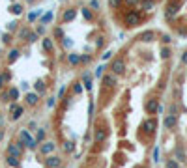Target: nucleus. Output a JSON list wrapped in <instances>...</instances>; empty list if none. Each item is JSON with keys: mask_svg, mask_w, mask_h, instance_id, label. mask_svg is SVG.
I'll return each instance as SVG.
<instances>
[{"mask_svg": "<svg viewBox=\"0 0 187 168\" xmlns=\"http://www.w3.org/2000/svg\"><path fill=\"white\" fill-rule=\"evenodd\" d=\"M17 144L19 146H23V148L30 150V151H36L38 150V140L30 134V131L25 127V129H21L19 134H17Z\"/></svg>", "mask_w": 187, "mask_h": 168, "instance_id": "obj_1", "label": "nucleus"}, {"mask_svg": "<svg viewBox=\"0 0 187 168\" xmlns=\"http://www.w3.org/2000/svg\"><path fill=\"white\" fill-rule=\"evenodd\" d=\"M25 114V107L23 105H19L17 101H13V103H9V120L12 121H17L21 120Z\"/></svg>", "mask_w": 187, "mask_h": 168, "instance_id": "obj_2", "label": "nucleus"}, {"mask_svg": "<svg viewBox=\"0 0 187 168\" xmlns=\"http://www.w3.org/2000/svg\"><path fill=\"white\" fill-rule=\"evenodd\" d=\"M43 164H45V168H60V166H64V159L51 153V155H47L45 159H43Z\"/></svg>", "mask_w": 187, "mask_h": 168, "instance_id": "obj_3", "label": "nucleus"}, {"mask_svg": "<svg viewBox=\"0 0 187 168\" xmlns=\"http://www.w3.org/2000/svg\"><path fill=\"white\" fill-rule=\"evenodd\" d=\"M6 153L12 155V157H19V159H21V157L25 155V148H23V146H19L17 142H9L8 148H6Z\"/></svg>", "mask_w": 187, "mask_h": 168, "instance_id": "obj_4", "label": "nucleus"}, {"mask_svg": "<svg viewBox=\"0 0 187 168\" xmlns=\"http://www.w3.org/2000/svg\"><path fill=\"white\" fill-rule=\"evenodd\" d=\"M54 150H56V142H52V140H49V142H43L39 148H38V151H39V155H51Z\"/></svg>", "mask_w": 187, "mask_h": 168, "instance_id": "obj_5", "label": "nucleus"}, {"mask_svg": "<svg viewBox=\"0 0 187 168\" xmlns=\"http://www.w3.org/2000/svg\"><path fill=\"white\" fill-rule=\"evenodd\" d=\"M111 71H112L114 75H124V73H125V62H124L122 58H116V60L111 64Z\"/></svg>", "mask_w": 187, "mask_h": 168, "instance_id": "obj_6", "label": "nucleus"}, {"mask_svg": "<svg viewBox=\"0 0 187 168\" xmlns=\"http://www.w3.org/2000/svg\"><path fill=\"white\" fill-rule=\"evenodd\" d=\"M139 25H140V13L133 9L125 17V26H139Z\"/></svg>", "mask_w": 187, "mask_h": 168, "instance_id": "obj_7", "label": "nucleus"}, {"mask_svg": "<svg viewBox=\"0 0 187 168\" xmlns=\"http://www.w3.org/2000/svg\"><path fill=\"white\" fill-rule=\"evenodd\" d=\"M101 84H103L105 88H114V86L118 84V78H116L114 73H107V75H103V78H101Z\"/></svg>", "mask_w": 187, "mask_h": 168, "instance_id": "obj_8", "label": "nucleus"}, {"mask_svg": "<svg viewBox=\"0 0 187 168\" xmlns=\"http://www.w3.org/2000/svg\"><path fill=\"white\" fill-rule=\"evenodd\" d=\"M163 125H165V129H169V131L176 129V125H178V116L167 114V116H165V120H163Z\"/></svg>", "mask_w": 187, "mask_h": 168, "instance_id": "obj_9", "label": "nucleus"}, {"mask_svg": "<svg viewBox=\"0 0 187 168\" xmlns=\"http://www.w3.org/2000/svg\"><path fill=\"white\" fill-rule=\"evenodd\" d=\"M144 108H146L148 114H155V112L159 110V101H157V99H148L146 105H144Z\"/></svg>", "mask_w": 187, "mask_h": 168, "instance_id": "obj_10", "label": "nucleus"}, {"mask_svg": "<svg viewBox=\"0 0 187 168\" xmlns=\"http://www.w3.org/2000/svg\"><path fill=\"white\" fill-rule=\"evenodd\" d=\"M38 103H39V94H34V92L26 94V107H36Z\"/></svg>", "mask_w": 187, "mask_h": 168, "instance_id": "obj_11", "label": "nucleus"}, {"mask_svg": "<svg viewBox=\"0 0 187 168\" xmlns=\"http://www.w3.org/2000/svg\"><path fill=\"white\" fill-rule=\"evenodd\" d=\"M6 164H8V168H21V161H19V157H12V155H8V157H6Z\"/></svg>", "mask_w": 187, "mask_h": 168, "instance_id": "obj_12", "label": "nucleus"}, {"mask_svg": "<svg viewBox=\"0 0 187 168\" xmlns=\"http://www.w3.org/2000/svg\"><path fill=\"white\" fill-rule=\"evenodd\" d=\"M174 157H176V161H178V163H185V161H187V155H185V151H183L182 148H176Z\"/></svg>", "mask_w": 187, "mask_h": 168, "instance_id": "obj_13", "label": "nucleus"}, {"mask_svg": "<svg viewBox=\"0 0 187 168\" xmlns=\"http://www.w3.org/2000/svg\"><path fill=\"white\" fill-rule=\"evenodd\" d=\"M139 39H140V41H153V39H155V32L148 30V32H144V34H142V36H140Z\"/></svg>", "mask_w": 187, "mask_h": 168, "instance_id": "obj_14", "label": "nucleus"}, {"mask_svg": "<svg viewBox=\"0 0 187 168\" xmlns=\"http://www.w3.org/2000/svg\"><path fill=\"white\" fill-rule=\"evenodd\" d=\"M94 140H95V142H103V140H107V131L97 129L95 134H94Z\"/></svg>", "mask_w": 187, "mask_h": 168, "instance_id": "obj_15", "label": "nucleus"}, {"mask_svg": "<svg viewBox=\"0 0 187 168\" xmlns=\"http://www.w3.org/2000/svg\"><path fill=\"white\" fill-rule=\"evenodd\" d=\"M144 127H146L150 133H153V131H155V127H157V121L153 120V118H150V120H146V121H144Z\"/></svg>", "mask_w": 187, "mask_h": 168, "instance_id": "obj_16", "label": "nucleus"}, {"mask_svg": "<svg viewBox=\"0 0 187 168\" xmlns=\"http://www.w3.org/2000/svg\"><path fill=\"white\" fill-rule=\"evenodd\" d=\"M73 17H75V9H73V8L65 9V13L62 15V22H68V21H71Z\"/></svg>", "mask_w": 187, "mask_h": 168, "instance_id": "obj_17", "label": "nucleus"}, {"mask_svg": "<svg viewBox=\"0 0 187 168\" xmlns=\"http://www.w3.org/2000/svg\"><path fill=\"white\" fill-rule=\"evenodd\" d=\"M45 137H47V133H45V129H41V127H38V129H36V140H38V144H39V142L43 144V140H45Z\"/></svg>", "mask_w": 187, "mask_h": 168, "instance_id": "obj_18", "label": "nucleus"}, {"mask_svg": "<svg viewBox=\"0 0 187 168\" xmlns=\"http://www.w3.org/2000/svg\"><path fill=\"white\" fill-rule=\"evenodd\" d=\"M8 92H9V101H12V103L19 99V90L17 88H8Z\"/></svg>", "mask_w": 187, "mask_h": 168, "instance_id": "obj_19", "label": "nucleus"}, {"mask_svg": "<svg viewBox=\"0 0 187 168\" xmlns=\"http://www.w3.org/2000/svg\"><path fill=\"white\" fill-rule=\"evenodd\" d=\"M17 58H19V51H17V49L9 51V54H8V64H13Z\"/></svg>", "mask_w": 187, "mask_h": 168, "instance_id": "obj_20", "label": "nucleus"}, {"mask_svg": "<svg viewBox=\"0 0 187 168\" xmlns=\"http://www.w3.org/2000/svg\"><path fill=\"white\" fill-rule=\"evenodd\" d=\"M73 94L75 95H81L82 94V82H79V81L73 82Z\"/></svg>", "mask_w": 187, "mask_h": 168, "instance_id": "obj_21", "label": "nucleus"}, {"mask_svg": "<svg viewBox=\"0 0 187 168\" xmlns=\"http://www.w3.org/2000/svg\"><path fill=\"white\" fill-rule=\"evenodd\" d=\"M9 11H12L13 15H21V13H23V6H21V4H13L12 8H9Z\"/></svg>", "mask_w": 187, "mask_h": 168, "instance_id": "obj_22", "label": "nucleus"}, {"mask_svg": "<svg viewBox=\"0 0 187 168\" xmlns=\"http://www.w3.org/2000/svg\"><path fill=\"white\" fill-rule=\"evenodd\" d=\"M43 49H45L47 52L52 51V39H51V38H45V39H43Z\"/></svg>", "mask_w": 187, "mask_h": 168, "instance_id": "obj_23", "label": "nucleus"}, {"mask_svg": "<svg viewBox=\"0 0 187 168\" xmlns=\"http://www.w3.org/2000/svg\"><path fill=\"white\" fill-rule=\"evenodd\" d=\"M69 64L71 65H79L81 64V56L79 54H69Z\"/></svg>", "mask_w": 187, "mask_h": 168, "instance_id": "obj_24", "label": "nucleus"}, {"mask_svg": "<svg viewBox=\"0 0 187 168\" xmlns=\"http://www.w3.org/2000/svg\"><path fill=\"white\" fill-rule=\"evenodd\" d=\"M165 166H167V168H180V163L176 161V159H167Z\"/></svg>", "mask_w": 187, "mask_h": 168, "instance_id": "obj_25", "label": "nucleus"}, {"mask_svg": "<svg viewBox=\"0 0 187 168\" xmlns=\"http://www.w3.org/2000/svg\"><path fill=\"white\" fill-rule=\"evenodd\" d=\"M170 54H172V52H170V49H169V47H163V49H161V58H163V60H169V58H170Z\"/></svg>", "mask_w": 187, "mask_h": 168, "instance_id": "obj_26", "label": "nucleus"}, {"mask_svg": "<svg viewBox=\"0 0 187 168\" xmlns=\"http://www.w3.org/2000/svg\"><path fill=\"white\" fill-rule=\"evenodd\" d=\"M0 101H2V103H9V92L8 90H2V92H0Z\"/></svg>", "mask_w": 187, "mask_h": 168, "instance_id": "obj_27", "label": "nucleus"}, {"mask_svg": "<svg viewBox=\"0 0 187 168\" xmlns=\"http://www.w3.org/2000/svg\"><path fill=\"white\" fill-rule=\"evenodd\" d=\"M43 92H45V82L38 81V82H36V94H43Z\"/></svg>", "mask_w": 187, "mask_h": 168, "instance_id": "obj_28", "label": "nucleus"}, {"mask_svg": "<svg viewBox=\"0 0 187 168\" xmlns=\"http://www.w3.org/2000/svg\"><path fill=\"white\" fill-rule=\"evenodd\" d=\"M73 150H75L73 142H64V151H65V153H71Z\"/></svg>", "mask_w": 187, "mask_h": 168, "instance_id": "obj_29", "label": "nucleus"}, {"mask_svg": "<svg viewBox=\"0 0 187 168\" xmlns=\"http://www.w3.org/2000/svg\"><path fill=\"white\" fill-rule=\"evenodd\" d=\"M142 8H144V9H152L153 8V0H144V2H142Z\"/></svg>", "mask_w": 187, "mask_h": 168, "instance_id": "obj_30", "label": "nucleus"}, {"mask_svg": "<svg viewBox=\"0 0 187 168\" xmlns=\"http://www.w3.org/2000/svg\"><path fill=\"white\" fill-rule=\"evenodd\" d=\"M36 39H38V34H36V32H28V41L34 43Z\"/></svg>", "mask_w": 187, "mask_h": 168, "instance_id": "obj_31", "label": "nucleus"}, {"mask_svg": "<svg viewBox=\"0 0 187 168\" xmlns=\"http://www.w3.org/2000/svg\"><path fill=\"white\" fill-rule=\"evenodd\" d=\"M161 41H163L165 45H169L172 39H170V36H169V34H163V36H161Z\"/></svg>", "mask_w": 187, "mask_h": 168, "instance_id": "obj_32", "label": "nucleus"}, {"mask_svg": "<svg viewBox=\"0 0 187 168\" xmlns=\"http://www.w3.org/2000/svg\"><path fill=\"white\" fill-rule=\"evenodd\" d=\"M180 62H182L183 65H187V51H183V52H182V56H180Z\"/></svg>", "mask_w": 187, "mask_h": 168, "instance_id": "obj_33", "label": "nucleus"}, {"mask_svg": "<svg viewBox=\"0 0 187 168\" xmlns=\"http://www.w3.org/2000/svg\"><path fill=\"white\" fill-rule=\"evenodd\" d=\"M6 125V116H4V112H0V129H4Z\"/></svg>", "mask_w": 187, "mask_h": 168, "instance_id": "obj_34", "label": "nucleus"}, {"mask_svg": "<svg viewBox=\"0 0 187 168\" xmlns=\"http://www.w3.org/2000/svg\"><path fill=\"white\" fill-rule=\"evenodd\" d=\"M105 73V65H99V67H97V71H95V77H101Z\"/></svg>", "mask_w": 187, "mask_h": 168, "instance_id": "obj_35", "label": "nucleus"}, {"mask_svg": "<svg viewBox=\"0 0 187 168\" xmlns=\"http://www.w3.org/2000/svg\"><path fill=\"white\" fill-rule=\"evenodd\" d=\"M81 62L82 64H90L92 62V56H81Z\"/></svg>", "mask_w": 187, "mask_h": 168, "instance_id": "obj_36", "label": "nucleus"}, {"mask_svg": "<svg viewBox=\"0 0 187 168\" xmlns=\"http://www.w3.org/2000/svg\"><path fill=\"white\" fill-rule=\"evenodd\" d=\"M153 161H159V148H155V150H153Z\"/></svg>", "mask_w": 187, "mask_h": 168, "instance_id": "obj_37", "label": "nucleus"}, {"mask_svg": "<svg viewBox=\"0 0 187 168\" xmlns=\"http://www.w3.org/2000/svg\"><path fill=\"white\" fill-rule=\"evenodd\" d=\"M122 4V0H111V8H118Z\"/></svg>", "mask_w": 187, "mask_h": 168, "instance_id": "obj_38", "label": "nucleus"}, {"mask_svg": "<svg viewBox=\"0 0 187 168\" xmlns=\"http://www.w3.org/2000/svg\"><path fill=\"white\" fill-rule=\"evenodd\" d=\"M54 101H56V97H49V101H47V107H49V108L54 107Z\"/></svg>", "mask_w": 187, "mask_h": 168, "instance_id": "obj_39", "label": "nucleus"}, {"mask_svg": "<svg viewBox=\"0 0 187 168\" xmlns=\"http://www.w3.org/2000/svg\"><path fill=\"white\" fill-rule=\"evenodd\" d=\"M17 28V21H13V22H9V26H8V30L12 32V30H15Z\"/></svg>", "mask_w": 187, "mask_h": 168, "instance_id": "obj_40", "label": "nucleus"}, {"mask_svg": "<svg viewBox=\"0 0 187 168\" xmlns=\"http://www.w3.org/2000/svg\"><path fill=\"white\" fill-rule=\"evenodd\" d=\"M125 4H129V6H137L139 0H125Z\"/></svg>", "mask_w": 187, "mask_h": 168, "instance_id": "obj_41", "label": "nucleus"}, {"mask_svg": "<svg viewBox=\"0 0 187 168\" xmlns=\"http://www.w3.org/2000/svg\"><path fill=\"white\" fill-rule=\"evenodd\" d=\"M28 129L34 131V129H36V121H30V123H28Z\"/></svg>", "mask_w": 187, "mask_h": 168, "instance_id": "obj_42", "label": "nucleus"}, {"mask_svg": "<svg viewBox=\"0 0 187 168\" xmlns=\"http://www.w3.org/2000/svg\"><path fill=\"white\" fill-rule=\"evenodd\" d=\"M4 138V129H0V140Z\"/></svg>", "mask_w": 187, "mask_h": 168, "instance_id": "obj_43", "label": "nucleus"}, {"mask_svg": "<svg viewBox=\"0 0 187 168\" xmlns=\"http://www.w3.org/2000/svg\"><path fill=\"white\" fill-rule=\"evenodd\" d=\"M60 168H65V166H60Z\"/></svg>", "mask_w": 187, "mask_h": 168, "instance_id": "obj_44", "label": "nucleus"}, {"mask_svg": "<svg viewBox=\"0 0 187 168\" xmlns=\"http://www.w3.org/2000/svg\"><path fill=\"white\" fill-rule=\"evenodd\" d=\"M0 52H2V49H0Z\"/></svg>", "mask_w": 187, "mask_h": 168, "instance_id": "obj_45", "label": "nucleus"}]
</instances>
